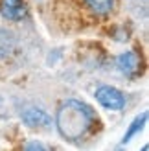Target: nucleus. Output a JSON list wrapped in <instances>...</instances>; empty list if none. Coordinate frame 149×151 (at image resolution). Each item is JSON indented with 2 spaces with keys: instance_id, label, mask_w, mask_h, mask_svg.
Listing matches in <instances>:
<instances>
[{
  "instance_id": "obj_6",
  "label": "nucleus",
  "mask_w": 149,
  "mask_h": 151,
  "mask_svg": "<svg viewBox=\"0 0 149 151\" xmlns=\"http://www.w3.org/2000/svg\"><path fill=\"white\" fill-rule=\"evenodd\" d=\"M81 4L94 17H103V15L110 13V9L114 6V0H81Z\"/></svg>"
},
{
  "instance_id": "obj_5",
  "label": "nucleus",
  "mask_w": 149,
  "mask_h": 151,
  "mask_svg": "<svg viewBox=\"0 0 149 151\" xmlns=\"http://www.w3.org/2000/svg\"><path fill=\"white\" fill-rule=\"evenodd\" d=\"M22 120L28 127H44V125H50V116L46 114L44 111L41 109H28L22 112Z\"/></svg>"
},
{
  "instance_id": "obj_4",
  "label": "nucleus",
  "mask_w": 149,
  "mask_h": 151,
  "mask_svg": "<svg viewBox=\"0 0 149 151\" xmlns=\"http://www.w3.org/2000/svg\"><path fill=\"white\" fill-rule=\"evenodd\" d=\"M118 68L125 76H135L140 70V59L136 52H125L118 57Z\"/></svg>"
},
{
  "instance_id": "obj_2",
  "label": "nucleus",
  "mask_w": 149,
  "mask_h": 151,
  "mask_svg": "<svg viewBox=\"0 0 149 151\" xmlns=\"http://www.w3.org/2000/svg\"><path fill=\"white\" fill-rule=\"evenodd\" d=\"M96 100L105 109H110V111H122L125 105L123 94L114 87H100L96 90Z\"/></svg>"
},
{
  "instance_id": "obj_1",
  "label": "nucleus",
  "mask_w": 149,
  "mask_h": 151,
  "mask_svg": "<svg viewBox=\"0 0 149 151\" xmlns=\"http://www.w3.org/2000/svg\"><path fill=\"white\" fill-rule=\"evenodd\" d=\"M94 120H96L94 111L87 103L77 100H66L57 111L55 124L63 138L77 142L90 131Z\"/></svg>"
},
{
  "instance_id": "obj_3",
  "label": "nucleus",
  "mask_w": 149,
  "mask_h": 151,
  "mask_svg": "<svg viewBox=\"0 0 149 151\" xmlns=\"http://www.w3.org/2000/svg\"><path fill=\"white\" fill-rule=\"evenodd\" d=\"M0 15L7 20H22L28 15L26 0H0Z\"/></svg>"
},
{
  "instance_id": "obj_7",
  "label": "nucleus",
  "mask_w": 149,
  "mask_h": 151,
  "mask_svg": "<svg viewBox=\"0 0 149 151\" xmlns=\"http://www.w3.org/2000/svg\"><path fill=\"white\" fill-rule=\"evenodd\" d=\"M145 120H147V112H144L142 116L135 118V122L131 124L129 131L125 133V137H123V140H122V146H123V144H127V142H129V140H131L133 137H135V134H136V133H138L140 129H142V127H144V124H145Z\"/></svg>"
},
{
  "instance_id": "obj_8",
  "label": "nucleus",
  "mask_w": 149,
  "mask_h": 151,
  "mask_svg": "<svg viewBox=\"0 0 149 151\" xmlns=\"http://www.w3.org/2000/svg\"><path fill=\"white\" fill-rule=\"evenodd\" d=\"M26 149H44L41 144H29V146H26Z\"/></svg>"
}]
</instances>
